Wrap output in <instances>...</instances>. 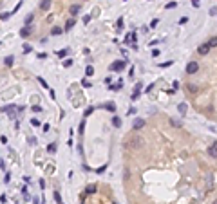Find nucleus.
<instances>
[{"instance_id": "nucleus-1", "label": "nucleus", "mask_w": 217, "mask_h": 204, "mask_svg": "<svg viewBox=\"0 0 217 204\" xmlns=\"http://www.w3.org/2000/svg\"><path fill=\"white\" fill-rule=\"evenodd\" d=\"M127 67V60H118V61H114V63H110V71H114V72H118V71H123Z\"/></svg>"}, {"instance_id": "nucleus-2", "label": "nucleus", "mask_w": 217, "mask_h": 204, "mask_svg": "<svg viewBox=\"0 0 217 204\" xmlns=\"http://www.w3.org/2000/svg\"><path fill=\"white\" fill-rule=\"evenodd\" d=\"M197 71H199V63L197 61H190L187 65V74H196Z\"/></svg>"}, {"instance_id": "nucleus-3", "label": "nucleus", "mask_w": 217, "mask_h": 204, "mask_svg": "<svg viewBox=\"0 0 217 204\" xmlns=\"http://www.w3.org/2000/svg\"><path fill=\"white\" fill-rule=\"evenodd\" d=\"M31 33H33V27H31V25H24V27L20 29V36H22V38L31 36Z\"/></svg>"}, {"instance_id": "nucleus-4", "label": "nucleus", "mask_w": 217, "mask_h": 204, "mask_svg": "<svg viewBox=\"0 0 217 204\" xmlns=\"http://www.w3.org/2000/svg\"><path fill=\"white\" fill-rule=\"evenodd\" d=\"M197 52H199L201 56H206V54L210 52V45H208V43H201V45L197 47Z\"/></svg>"}, {"instance_id": "nucleus-5", "label": "nucleus", "mask_w": 217, "mask_h": 204, "mask_svg": "<svg viewBox=\"0 0 217 204\" xmlns=\"http://www.w3.org/2000/svg\"><path fill=\"white\" fill-rule=\"evenodd\" d=\"M80 11H81V5H78V4H74V5H71V7H69V13H71V16H76V14H80Z\"/></svg>"}, {"instance_id": "nucleus-6", "label": "nucleus", "mask_w": 217, "mask_h": 204, "mask_svg": "<svg viewBox=\"0 0 217 204\" xmlns=\"http://www.w3.org/2000/svg\"><path fill=\"white\" fill-rule=\"evenodd\" d=\"M143 127H145V121H143L141 118L134 119V123H132V128H134V130H139V128H143Z\"/></svg>"}, {"instance_id": "nucleus-7", "label": "nucleus", "mask_w": 217, "mask_h": 204, "mask_svg": "<svg viewBox=\"0 0 217 204\" xmlns=\"http://www.w3.org/2000/svg\"><path fill=\"white\" fill-rule=\"evenodd\" d=\"M208 155L214 157V159H217V143H214V145L208 146Z\"/></svg>"}, {"instance_id": "nucleus-8", "label": "nucleus", "mask_w": 217, "mask_h": 204, "mask_svg": "<svg viewBox=\"0 0 217 204\" xmlns=\"http://www.w3.org/2000/svg\"><path fill=\"white\" fill-rule=\"evenodd\" d=\"M51 2H53V0H42V2H40V9H42V11H49Z\"/></svg>"}, {"instance_id": "nucleus-9", "label": "nucleus", "mask_w": 217, "mask_h": 204, "mask_svg": "<svg viewBox=\"0 0 217 204\" xmlns=\"http://www.w3.org/2000/svg\"><path fill=\"white\" fill-rule=\"evenodd\" d=\"M74 24H76V20H74V18H69L67 24H65V31H71V29L74 27Z\"/></svg>"}, {"instance_id": "nucleus-10", "label": "nucleus", "mask_w": 217, "mask_h": 204, "mask_svg": "<svg viewBox=\"0 0 217 204\" xmlns=\"http://www.w3.org/2000/svg\"><path fill=\"white\" fill-rule=\"evenodd\" d=\"M187 108H188V107H187V103H179V105H177V110H179V114H181V116H185V114H187Z\"/></svg>"}, {"instance_id": "nucleus-11", "label": "nucleus", "mask_w": 217, "mask_h": 204, "mask_svg": "<svg viewBox=\"0 0 217 204\" xmlns=\"http://www.w3.org/2000/svg\"><path fill=\"white\" fill-rule=\"evenodd\" d=\"M96 190H98V186H96V184H89V186L85 188V193H87V195H91V193H94Z\"/></svg>"}, {"instance_id": "nucleus-12", "label": "nucleus", "mask_w": 217, "mask_h": 204, "mask_svg": "<svg viewBox=\"0 0 217 204\" xmlns=\"http://www.w3.org/2000/svg\"><path fill=\"white\" fill-rule=\"evenodd\" d=\"M33 20H34V14H33V13H29V14L25 16V25H31V24H33Z\"/></svg>"}, {"instance_id": "nucleus-13", "label": "nucleus", "mask_w": 217, "mask_h": 204, "mask_svg": "<svg viewBox=\"0 0 217 204\" xmlns=\"http://www.w3.org/2000/svg\"><path fill=\"white\" fill-rule=\"evenodd\" d=\"M63 33V29L62 27H53V31H51V34L53 36H58V34H62Z\"/></svg>"}, {"instance_id": "nucleus-14", "label": "nucleus", "mask_w": 217, "mask_h": 204, "mask_svg": "<svg viewBox=\"0 0 217 204\" xmlns=\"http://www.w3.org/2000/svg\"><path fill=\"white\" fill-rule=\"evenodd\" d=\"M85 76H94V67H92V65H87V69H85Z\"/></svg>"}, {"instance_id": "nucleus-15", "label": "nucleus", "mask_w": 217, "mask_h": 204, "mask_svg": "<svg viewBox=\"0 0 217 204\" xmlns=\"http://www.w3.org/2000/svg\"><path fill=\"white\" fill-rule=\"evenodd\" d=\"M112 125H114L116 128H120V127H121V119H120L118 116H114V118H112Z\"/></svg>"}, {"instance_id": "nucleus-16", "label": "nucleus", "mask_w": 217, "mask_h": 204, "mask_svg": "<svg viewBox=\"0 0 217 204\" xmlns=\"http://www.w3.org/2000/svg\"><path fill=\"white\" fill-rule=\"evenodd\" d=\"M206 43L210 45V49H212V47H217V36H212V38H210Z\"/></svg>"}, {"instance_id": "nucleus-17", "label": "nucleus", "mask_w": 217, "mask_h": 204, "mask_svg": "<svg viewBox=\"0 0 217 204\" xmlns=\"http://www.w3.org/2000/svg\"><path fill=\"white\" fill-rule=\"evenodd\" d=\"M121 87H123V83H121V81H120V83H116V85H109V89H110V90H114V92H116V90H120Z\"/></svg>"}, {"instance_id": "nucleus-18", "label": "nucleus", "mask_w": 217, "mask_h": 204, "mask_svg": "<svg viewBox=\"0 0 217 204\" xmlns=\"http://www.w3.org/2000/svg\"><path fill=\"white\" fill-rule=\"evenodd\" d=\"M13 61H14V58H13V56H7V58L4 60V63H5L7 67H11V65H13Z\"/></svg>"}, {"instance_id": "nucleus-19", "label": "nucleus", "mask_w": 217, "mask_h": 204, "mask_svg": "<svg viewBox=\"0 0 217 204\" xmlns=\"http://www.w3.org/2000/svg\"><path fill=\"white\" fill-rule=\"evenodd\" d=\"M105 108H109V110H110V112H114V110H116V105H114V103H112V101H109V103H107V105H105Z\"/></svg>"}, {"instance_id": "nucleus-20", "label": "nucleus", "mask_w": 217, "mask_h": 204, "mask_svg": "<svg viewBox=\"0 0 217 204\" xmlns=\"http://www.w3.org/2000/svg\"><path fill=\"white\" fill-rule=\"evenodd\" d=\"M170 123H172L174 127H177V128H181V121H179V119H176V118H172V119H170Z\"/></svg>"}, {"instance_id": "nucleus-21", "label": "nucleus", "mask_w": 217, "mask_h": 204, "mask_svg": "<svg viewBox=\"0 0 217 204\" xmlns=\"http://www.w3.org/2000/svg\"><path fill=\"white\" fill-rule=\"evenodd\" d=\"M47 152H49V154H54V152H56V145H54V143H51V145L47 146Z\"/></svg>"}, {"instance_id": "nucleus-22", "label": "nucleus", "mask_w": 217, "mask_h": 204, "mask_svg": "<svg viewBox=\"0 0 217 204\" xmlns=\"http://www.w3.org/2000/svg\"><path fill=\"white\" fill-rule=\"evenodd\" d=\"M67 52H69L67 49H62V51H58V56H60V58H65V56H67Z\"/></svg>"}, {"instance_id": "nucleus-23", "label": "nucleus", "mask_w": 217, "mask_h": 204, "mask_svg": "<svg viewBox=\"0 0 217 204\" xmlns=\"http://www.w3.org/2000/svg\"><path fill=\"white\" fill-rule=\"evenodd\" d=\"M116 27H118V29H121V27H123V18H118V22H116Z\"/></svg>"}, {"instance_id": "nucleus-24", "label": "nucleus", "mask_w": 217, "mask_h": 204, "mask_svg": "<svg viewBox=\"0 0 217 204\" xmlns=\"http://www.w3.org/2000/svg\"><path fill=\"white\" fill-rule=\"evenodd\" d=\"M188 90H190V92H192V94H194V92H197V87H196V85H192V83H190V85H188Z\"/></svg>"}, {"instance_id": "nucleus-25", "label": "nucleus", "mask_w": 217, "mask_h": 204, "mask_svg": "<svg viewBox=\"0 0 217 204\" xmlns=\"http://www.w3.org/2000/svg\"><path fill=\"white\" fill-rule=\"evenodd\" d=\"M31 125H33V127H40V121H38L36 118H33V119H31Z\"/></svg>"}, {"instance_id": "nucleus-26", "label": "nucleus", "mask_w": 217, "mask_h": 204, "mask_svg": "<svg viewBox=\"0 0 217 204\" xmlns=\"http://www.w3.org/2000/svg\"><path fill=\"white\" fill-rule=\"evenodd\" d=\"M9 16H11L9 13H0V20H7Z\"/></svg>"}, {"instance_id": "nucleus-27", "label": "nucleus", "mask_w": 217, "mask_h": 204, "mask_svg": "<svg viewBox=\"0 0 217 204\" xmlns=\"http://www.w3.org/2000/svg\"><path fill=\"white\" fill-rule=\"evenodd\" d=\"M176 5H177V4H176V2H168V4H167V9H174V7H176Z\"/></svg>"}, {"instance_id": "nucleus-28", "label": "nucleus", "mask_w": 217, "mask_h": 204, "mask_svg": "<svg viewBox=\"0 0 217 204\" xmlns=\"http://www.w3.org/2000/svg\"><path fill=\"white\" fill-rule=\"evenodd\" d=\"M89 22H91V14H85L83 16V24H89Z\"/></svg>"}, {"instance_id": "nucleus-29", "label": "nucleus", "mask_w": 217, "mask_h": 204, "mask_svg": "<svg viewBox=\"0 0 217 204\" xmlns=\"http://www.w3.org/2000/svg\"><path fill=\"white\" fill-rule=\"evenodd\" d=\"M71 65H72V60H65L63 61V67H71Z\"/></svg>"}, {"instance_id": "nucleus-30", "label": "nucleus", "mask_w": 217, "mask_h": 204, "mask_svg": "<svg viewBox=\"0 0 217 204\" xmlns=\"http://www.w3.org/2000/svg\"><path fill=\"white\" fill-rule=\"evenodd\" d=\"M172 63H174V61H167V63H159V67H163V69H165V67H170Z\"/></svg>"}, {"instance_id": "nucleus-31", "label": "nucleus", "mask_w": 217, "mask_h": 204, "mask_svg": "<svg viewBox=\"0 0 217 204\" xmlns=\"http://www.w3.org/2000/svg\"><path fill=\"white\" fill-rule=\"evenodd\" d=\"M9 181H11V175H9V174H5V177H4V183H5V184H7V183H9Z\"/></svg>"}, {"instance_id": "nucleus-32", "label": "nucleus", "mask_w": 217, "mask_h": 204, "mask_svg": "<svg viewBox=\"0 0 217 204\" xmlns=\"http://www.w3.org/2000/svg\"><path fill=\"white\" fill-rule=\"evenodd\" d=\"M54 199H56V202L62 204V199H60V193H54Z\"/></svg>"}, {"instance_id": "nucleus-33", "label": "nucleus", "mask_w": 217, "mask_h": 204, "mask_svg": "<svg viewBox=\"0 0 217 204\" xmlns=\"http://www.w3.org/2000/svg\"><path fill=\"white\" fill-rule=\"evenodd\" d=\"M33 110H34V112H42V107H38V105H34V107H33Z\"/></svg>"}, {"instance_id": "nucleus-34", "label": "nucleus", "mask_w": 217, "mask_h": 204, "mask_svg": "<svg viewBox=\"0 0 217 204\" xmlns=\"http://www.w3.org/2000/svg\"><path fill=\"white\" fill-rule=\"evenodd\" d=\"M0 143H2V145H5V143H7V137H5V136H2V137H0Z\"/></svg>"}, {"instance_id": "nucleus-35", "label": "nucleus", "mask_w": 217, "mask_h": 204, "mask_svg": "<svg viewBox=\"0 0 217 204\" xmlns=\"http://www.w3.org/2000/svg\"><path fill=\"white\" fill-rule=\"evenodd\" d=\"M187 22H188V18H187V16H183V18L179 20V24H187Z\"/></svg>"}, {"instance_id": "nucleus-36", "label": "nucleus", "mask_w": 217, "mask_h": 204, "mask_svg": "<svg viewBox=\"0 0 217 204\" xmlns=\"http://www.w3.org/2000/svg\"><path fill=\"white\" fill-rule=\"evenodd\" d=\"M81 85H83V87H91V83H89L87 80H83V81H81Z\"/></svg>"}, {"instance_id": "nucleus-37", "label": "nucleus", "mask_w": 217, "mask_h": 204, "mask_svg": "<svg viewBox=\"0 0 217 204\" xmlns=\"http://www.w3.org/2000/svg\"><path fill=\"white\" fill-rule=\"evenodd\" d=\"M92 110H94V108H92V107H89V108H87V110H85V116H89V114H91V112H92Z\"/></svg>"}, {"instance_id": "nucleus-38", "label": "nucleus", "mask_w": 217, "mask_h": 204, "mask_svg": "<svg viewBox=\"0 0 217 204\" xmlns=\"http://www.w3.org/2000/svg\"><path fill=\"white\" fill-rule=\"evenodd\" d=\"M192 5H194V7H199V0H192Z\"/></svg>"}, {"instance_id": "nucleus-39", "label": "nucleus", "mask_w": 217, "mask_h": 204, "mask_svg": "<svg viewBox=\"0 0 217 204\" xmlns=\"http://www.w3.org/2000/svg\"><path fill=\"white\" fill-rule=\"evenodd\" d=\"M214 204H217V201H214Z\"/></svg>"}]
</instances>
